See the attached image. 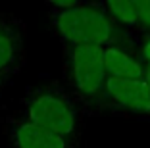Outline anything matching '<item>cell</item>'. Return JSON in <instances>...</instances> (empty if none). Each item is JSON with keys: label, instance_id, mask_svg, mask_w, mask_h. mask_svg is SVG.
<instances>
[{"label": "cell", "instance_id": "7", "mask_svg": "<svg viewBox=\"0 0 150 148\" xmlns=\"http://www.w3.org/2000/svg\"><path fill=\"white\" fill-rule=\"evenodd\" d=\"M104 69L108 79H121V81L146 79V71L135 48V37L129 42H119L104 48Z\"/></svg>", "mask_w": 150, "mask_h": 148}, {"label": "cell", "instance_id": "9", "mask_svg": "<svg viewBox=\"0 0 150 148\" xmlns=\"http://www.w3.org/2000/svg\"><path fill=\"white\" fill-rule=\"evenodd\" d=\"M135 48H137L141 64L146 71V81L150 83V33H137L135 35Z\"/></svg>", "mask_w": 150, "mask_h": 148}, {"label": "cell", "instance_id": "4", "mask_svg": "<svg viewBox=\"0 0 150 148\" xmlns=\"http://www.w3.org/2000/svg\"><path fill=\"white\" fill-rule=\"evenodd\" d=\"M121 112L150 119V83L146 79H108L100 112Z\"/></svg>", "mask_w": 150, "mask_h": 148}, {"label": "cell", "instance_id": "12", "mask_svg": "<svg viewBox=\"0 0 150 148\" xmlns=\"http://www.w3.org/2000/svg\"><path fill=\"white\" fill-rule=\"evenodd\" d=\"M10 81H12V79H6V77H0V91H2V89L6 87V85L10 83Z\"/></svg>", "mask_w": 150, "mask_h": 148}, {"label": "cell", "instance_id": "1", "mask_svg": "<svg viewBox=\"0 0 150 148\" xmlns=\"http://www.w3.org/2000/svg\"><path fill=\"white\" fill-rule=\"evenodd\" d=\"M50 23L62 44L67 46H100L106 48L112 44L133 40L131 33L123 31L108 16L100 0H83L71 8L50 10Z\"/></svg>", "mask_w": 150, "mask_h": 148}, {"label": "cell", "instance_id": "11", "mask_svg": "<svg viewBox=\"0 0 150 148\" xmlns=\"http://www.w3.org/2000/svg\"><path fill=\"white\" fill-rule=\"evenodd\" d=\"M44 4H48L50 10H62V8H71V6L79 4L83 0H42Z\"/></svg>", "mask_w": 150, "mask_h": 148}, {"label": "cell", "instance_id": "5", "mask_svg": "<svg viewBox=\"0 0 150 148\" xmlns=\"http://www.w3.org/2000/svg\"><path fill=\"white\" fill-rule=\"evenodd\" d=\"M25 60V31L19 19L0 16V77L12 79Z\"/></svg>", "mask_w": 150, "mask_h": 148}, {"label": "cell", "instance_id": "2", "mask_svg": "<svg viewBox=\"0 0 150 148\" xmlns=\"http://www.w3.org/2000/svg\"><path fill=\"white\" fill-rule=\"evenodd\" d=\"M83 108L64 87L48 85L29 91L21 100L19 118L40 129L79 144V127Z\"/></svg>", "mask_w": 150, "mask_h": 148}, {"label": "cell", "instance_id": "3", "mask_svg": "<svg viewBox=\"0 0 150 148\" xmlns=\"http://www.w3.org/2000/svg\"><path fill=\"white\" fill-rule=\"evenodd\" d=\"M64 75L67 91L87 112H100L108 75L104 69V48L64 44Z\"/></svg>", "mask_w": 150, "mask_h": 148}, {"label": "cell", "instance_id": "10", "mask_svg": "<svg viewBox=\"0 0 150 148\" xmlns=\"http://www.w3.org/2000/svg\"><path fill=\"white\" fill-rule=\"evenodd\" d=\"M137 12L141 33H150V0H131Z\"/></svg>", "mask_w": 150, "mask_h": 148}, {"label": "cell", "instance_id": "8", "mask_svg": "<svg viewBox=\"0 0 150 148\" xmlns=\"http://www.w3.org/2000/svg\"><path fill=\"white\" fill-rule=\"evenodd\" d=\"M100 4L104 6V10L108 12V16L114 19L117 27H121L131 35L141 33L137 12H135V6L131 0H100Z\"/></svg>", "mask_w": 150, "mask_h": 148}, {"label": "cell", "instance_id": "6", "mask_svg": "<svg viewBox=\"0 0 150 148\" xmlns=\"http://www.w3.org/2000/svg\"><path fill=\"white\" fill-rule=\"evenodd\" d=\"M6 135L12 148H77L79 144L71 142L52 131L40 129L27 123L19 115H10L6 119Z\"/></svg>", "mask_w": 150, "mask_h": 148}]
</instances>
